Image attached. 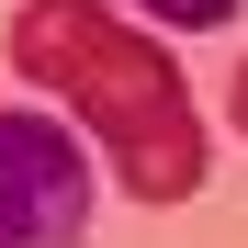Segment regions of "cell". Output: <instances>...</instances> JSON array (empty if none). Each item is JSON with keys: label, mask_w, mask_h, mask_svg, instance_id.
<instances>
[{"label": "cell", "mask_w": 248, "mask_h": 248, "mask_svg": "<svg viewBox=\"0 0 248 248\" xmlns=\"http://www.w3.org/2000/svg\"><path fill=\"white\" fill-rule=\"evenodd\" d=\"M12 68L34 79V91H57L79 124L102 136L113 181L136 203H181L203 192V113L181 91V57L147 46L136 23H113L102 0H23L12 12Z\"/></svg>", "instance_id": "obj_1"}, {"label": "cell", "mask_w": 248, "mask_h": 248, "mask_svg": "<svg viewBox=\"0 0 248 248\" xmlns=\"http://www.w3.org/2000/svg\"><path fill=\"white\" fill-rule=\"evenodd\" d=\"M91 237V147L79 124L12 102L0 113V248H79Z\"/></svg>", "instance_id": "obj_2"}, {"label": "cell", "mask_w": 248, "mask_h": 248, "mask_svg": "<svg viewBox=\"0 0 248 248\" xmlns=\"http://www.w3.org/2000/svg\"><path fill=\"white\" fill-rule=\"evenodd\" d=\"M147 23H170V34H215V23H237V0H136Z\"/></svg>", "instance_id": "obj_3"}, {"label": "cell", "mask_w": 248, "mask_h": 248, "mask_svg": "<svg viewBox=\"0 0 248 248\" xmlns=\"http://www.w3.org/2000/svg\"><path fill=\"white\" fill-rule=\"evenodd\" d=\"M226 102H237V136H248V57H237V91H226Z\"/></svg>", "instance_id": "obj_4"}]
</instances>
